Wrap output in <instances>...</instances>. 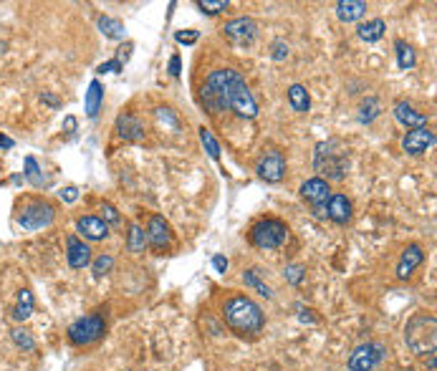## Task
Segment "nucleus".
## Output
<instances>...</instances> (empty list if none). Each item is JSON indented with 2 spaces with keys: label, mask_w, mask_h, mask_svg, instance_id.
<instances>
[{
  "label": "nucleus",
  "mask_w": 437,
  "mask_h": 371,
  "mask_svg": "<svg viewBox=\"0 0 437 371\" xmlns=\"http://www.w3.org/2000/svg\"><path fill=\"white\" fill-rule=\"evenodd\" d=\"M223 321L238 336H258L266 326V313L248 295H233L223 306Z\"/></svg>",
  "instance_id": "1"
},
{
  "label": "nucleus",
  "mask_w": 437,
  "mask_h": 371,
  "mask_svg": "<svg viewBox=\"0 0 437 371\" xmlns=\"http://www.w3.org/2000/svg\"><path fill=\"white\" fill-rule=\"evenodd\" d=\"M240 78V74L233 69H218L205 78L203 89H200V101L210 114H220L230 109V96H233V86Z\"/></svg>",
  "instance_id": "2"
},
{
  "label": "nucleus",
  "mask_w": 437,
  "mask_h": 371,
  "mask_svg": "<svg viewBox=\"0 0 437 371\" xmlns=\"http://www.w3.org/2000/svg\"><path fill=\"white\" fill-rule=\"evenodd\" d=\"M405 341L414 356H435L437 318L432 313H414L405 326Z\"/></svg>",
  "instance_id": "3"
},
{
  "label": "nucleus",
  "mask_w": 437,
  "mask_h": 371,
  "mask_svg": "<svg viewBox=\"0 0 437 371\" xmlns=\"http://www.w3.org/2000/svg\"><path fill=\"white\" fill-rule=\"evenodd\" d=\"M313 167L328 179H344L346 177V167H349V157L346 147L339 139H328L316 144V157H313ZM321 177V179H324Z\"/></svg>",
  "instance_id": "4"
},
{
  "label": "nucleus",
  "mask_w": 437,
  "mask_h": 371,
  "mask_svg": "<svg viewBox=\"0 0 437 371\" xmlns=\"http://www.w3.org/2000/svg\"><path fill=\"white\" fill-rule=\"evenodd\" d=\"M286 240H289V227L276 217H263L250 227V243L260 250H278Z\"/></svg>",
  "instance_id": "5"
},
{
  "label": "nucleus",
  "mask_w": 437,
  "mask_h": 371,
  "mask_svg": "<svg viewBox=\"0 0 437 371\" xmlns=\"http://www.w3.org/2000/svg\"><path fill=\"white\" fill-rule=\"evenodd\" d=\"M66 333H69V341L74 346H89V344H96L99 339H104L107 321L99 313H89L84 318H76Z\"/></svg>",
  "instance_id": "6"
},
{
  "label": "nucleus",
  "mask_w": 437,
  "mask_h": 371,
  "mask_svg": "<svg viewBox=\"0 0 437 371\" xmlns=\"http://www.w3.org/2000/svg\"><path fill=\"white\" fill-rule=\"evenodd\" d=\"M54 217H56L54 205H48V202H43V200H31L18 210L16 223L21 225L25 232H36V230L48 227V225L54 223Z\"/></svg>",
  "instance_id": "7"
},
{
  "label": "nucleus",
  "mask_w": 437,
  "mask_h": 371,
  "mask_svg": "<svg viewBox=\"0 0 437 371\" xmlns=\"http://www.w3.org/2000/svg\"><path fill=\"white\" fill-rule=\"evenodd\" d=\"M387 359V346L379 344V341H367L352 351L349 361H346V369L349 371H374L379 363Z\"/></svg>",
  "instance_id": "8"
},
{
  "label": "nucleus",
  "mask_w": 437,
  "mask_h": 371,
  "mask_svg": "<svg viewBox=\"0 0 437 371\" xmlns=\"http://www.w3.org/2000/svg\"><path fill=\"white\" fill-rule=\"evenodd\" d=\"M298 192H301V197L313 207V215L326 217V202L328 197H331V185H328L326 179H321V177L306 179Z\"/></svg>",
  "instance_id": "9"
},
{
  "label": "nucleus",
  "mask_w": 437,
  "mask_h": 371,
  "mask_svg": "<svg viewBox=\"0 0 437 371\" xmlns=\"http://www.w3.org/2000/svg\"><path fill=\"white\" fill-rule=\"evenodd\" d=\"M230 109H233L235 114L243 116V119H256L258 116V104L253 99V93L248 91V86H245V78H238L233 86V96H230Z\"/></svg>",
  "instance_id": "10"
},
{
  "label": "nucleus",
  "mask_w": 437,
  "mask_h": 371,
  "mask_svg": "<svg viewBox=\"0 0 437 371\" xmlns=\"http://www.w3.org/2000/svg\"><path fill=\"white\" fill-rule=\"evenodd\" d=\"M147 243L155 247L157 253H167L172 245V232L170 225L162 215H152L147 223Z\"/></svg>",
  "instance_id": "11"
},
{
  "label": "nucleus",
  "mask_w": 437,
  "mask_h": 371,
  "mask_svg": "<svg viewBox=\"0 0 437 371\" xmlns=\"http://www.w3.org/2000/svg\"><path fill=\"white\" fill-rule=\"evenodd\" d=\"M435 132L429 129V126H420V129H410L405 134V139H402V149H405L407 155H425L427 149L435 147Z\"/></svg>",
  "instance_id": "12"
},
{
  "label": "nucleus",
  "mask_w": 437,
  "mask_h": 371,
  "mask_svg": "<svg viewBox=\"0 0 437 371\" xmlns=\"http://www.w3.org/2000/svg\"><path fill=\"white\" fill-rule=\"evenodd\" d=\"M223 33H225V38H230L233 43H240L243 46V43H250V41L258 36V23L248 16L233 18V21H227L225 23Z\"/></svg>",
  "instance_id": "13"
},
{
  "label": "nucleus",
  "mask_w": 437,
  "mask_h": 371,
  "mask_svg": "<svg viewBox=\"0 0 437 371\" xmlns=\"http://www.w3.org/2000/svg\"><path fill=\"white\" fill-rule=\"evenodd\" d=\"M258 177L266 179V182H281L283 175H286V159H283L281 152H266L260 157V162L256 167Z\"/></svg>",
  "instance_id": "14"
},
{
  "label": "nucleus",
  "mask_w": 437,
  "mask_h": 371,
  "mask_svg": "<svg viewBox=\"0 0 437 371\" xmlns=\"http://www.w3.org/2000/svg\"><path fill=\"white\" fill-rule=\"evenodd\" d=\"M66 258H69V265L74 271H81L86 265H91V247L86 245L84 240L76 238V235H69L66 238Z\"/></svg>",
  "instance_id": "15"
},
{
  "label": "nucleus",
  "mask_w": 437,
  "mask_h": 371,
  "mask_svg": "<svg viewBox=\"0 0 437 371\" xmlns=\"http://www.w3.org/2000/svg\"><path fill=\"white\" fill-rule=\"evenodd\" d=\"M76 230L81 238L91 240V243H99L109 235V225L104 223L102 217L96 215H86V217H78L76 220Z\"/></svg>",
  "instance_id": "16"
},
{
  "label": "nucleus",
  "mask_w": 437,
  "mask_h": 371,
  "mask_svg": "<svg viewBox=\"0 0 437 371\" xmlns=\"http://www.w3.org/2000/svg\"><path fill=\"white\" fill-rule=\"evenodd\" d=\"M392 111H394V119H397L402 126H407V129L427 126V114L417 111V109H414L412 104H407V101H397V104L392 106Z\"/></svg>",
  "instance_id": "17"
},
{
  "label": "nucleus",
  "mask_w": 437,
  "mask_h": 371,
  "mask_svg": "<svg viewBox=\"0 0 437 371\" xmlns=\"http://www.w3.org/2000/svg\"><path fill=\"white\" fill-rule=\"evenodd\" d=\"M422 260H425V253H422V247L417 245V243L407 245L405 253H402V258H399V263H397V278L399 280H407L414 271H417V268H420Z\"/></svg>",
  "instance_id": "18"
},
{
  "label": "nucleus",
  "mask_w": 437,
  "mask_h": 371,
  "mask_svg": "<svg viewBox=\"0 0 437 371\" xmlns=\"http://www.w3.org/2000/svg\"><path fill=\"white\" fill-rule=\"evenodd\" d=\"M326 217L336 225H346L352 220V200L346 194H331L326 202Z\"/></svg>",
  "instance_id": "19"
},
{
  "label": "nucleus",
  "mask_w": 437,
  "mask_h": 371,
  "mask_svg": "<svg viewBox=\"0 0 437 371\" xmlns=\"http://www.w3.org/2000/svg\"><path fill=\"white\" fill-rule=\"evenodd\" d=\"M117 132L119 137L124 142H142L144 139V126H142V122L137 119V116L132 114H122L117 119Z\"/></svg>",
  "instance_id": "20"
},
{
  "label": "nucleus",
  "mask_w": 437,
  "mask_h": 371,
  "mask_svg": "<svg viewBox=\"0 0 437 371\" xmlns=\"http://www.w3.org/2000/svg\"><path fill=\"white\" fill-rule=\"evenodd\" d=\"M367 13V3L364 0H339L336 3V18L344 23H354Z\"/></svg>",
  "instance_id": "21"
},
{
  "label": "nucleus",
  "mask_w": 437,
  "mask_h": 371,
  "mask_svg": "<svg viewBox=\"0 0 437 371\" xmlns=\"http://www.w3.org/2000/svg\"><path fill=\"white\" fill-rule=\"evenodd\" d=\"M102 104H104V86L99 84V81H91V84H89V91H86V99H84L86 116H89V119H96Z\"/></svg>",
  "instance_id": "22"
},
{
  "label": "nucleus",
  "mask_w": 437,
  "mask_h": 371,
  "mask_svg": "<svg viewBox=\"0 0 437 371\" xmlns=\"http://www.w3.org/2000/svg\"><path fill=\"white\" fill-rule=\"evenodd\" d=\"M384 31H387V23H384L382 18H374V21H369V23H361L357 28V36L361 41H367V43H377V41L382 38Z\"/></svg>",
  "instance_id": "23"
},
{
  "label": "nucleus",
  "mask_w": 437,
  "mask_h": 371,
  "mask_svg": "<svg viewBox=\"0 0 437 371\" xmlns=\"http://www.w3.org/2000/svg\"><path fill=\"white\" fill-rule=\"evenodd\" d=\"M33 293L28 291V288H23V291H18V301H16V308H13V318L16 321H28V318L33 316Z\"/></svg>",
  "instance_id": "24"
},
{
  "label": "nucleus",
  "mask_w": 437,
  "mask_h": 371,
  "mask_svg": "<svg viewBox=\"0 0 437 371\" xmlns=\"http://www.w3.org/2000/svg\"><path fill=\"white\" fill-rule=\"evenodd\" d=\"M289 101H291V106H293V111H298V114H306V111L311 109V96L306 91V86L301 84H293L289 89Z\"/></svg>",
  "instance_id": "25"
},
{
  "label": "nucleus",
  "mask_w": 437,
  "mask_h": 371,
  "mask_svg": "<svg viewBox=\"0 0 437 371\" xmlns=\"http://www.w3.org/2000/svg\"><path fill=\"white\" fill-rule=\"evenodd\" d=\"M147 245H149L147 230H144L139 223L129 225V235H126V247H129V253H144V247Z\"/></svg>",
  "instance_id": "26"
},
{
  "label": "nucleus",
  "mask_w": 437,
  "mask_h": 371,
  "mask_svg": "<svg viewBox=\"0 0 437 371\" xmlns=\"http://www.w3.org/2000/svg\"><path fill=\"white\" fill-rule=\"evenodd\" d=\"M99 31L111 41H122L126 36V28L124 23L119 21V18H111V16H102L99 18Z\"/></svg>",
  "instance_id": "27"
},
{
  "label": "nucleus",
  "mask_w": 437,
  "mask_h": 371,
  "mask_svg": "<svg viewBox=\"0 0 437 371\" xmlns=\"http://www.w3.org/2000/svg\"><path fill=\"white\" fill-rule=\"evenodd\" d=\"M243 283H245L248 288H256L263 298H273V291L260 280V271H258V268H250V271L243 273Z\"/></svg>",
  "instance_id": "28"
},
{
  "label": "nucleus",
  "mask_w": 437,
  "mask_h": 371,
  "mask_svg": "<svg viewBox=\"0 0 437 371\" xmlns=\"http://www.w3.org/2000/svg\"><path fill=\"white\" fill-rule=\"evenodd\" d=\"M379 114H382V104H379V99L367 96V99L361 101V106H359V122L361 124H372Z\"/></svg>",
  "instance_id": "29"
},
{
  "label": "nucleus",
  "mask_w": 437,
  "mask_h": 371,
  "mask_svg": "<svg viewBox=\"0 0 437 371\" xmlns=\"http://www.w3.org/2000/svg\"><path fill=\"white\" fill-rule=\"evenodd\" d=\"M394 48H397V66L402 71H410L414 69V63H417V58H414V51L410 43H405V41L399 38L397 43H394Z\"/></svg>",
  "instance_id": "30"
},
{
  "label": "nucleus",
  "mask_w": 437,
  "mask_h": 371,
  "mask_svg": "<svg viewBox=\"0 0 437 371\" xmlns=\"http://www.w3.org/2000/svg\"><path fill=\"white\" fill-rule=\"evenodd\" d=\"M23 177L31 182L33 187H43L46 185V175L41 172V167H38V162L33 159V157H28L25 159V172H23Z\"/></svg>",
  "instance_id": "31"
},
{
  "label": "nucleus",
  "mask_w": 437,
  "mask_h": 371,
  "mask_svg": "<svg viewBox=\"0 0 437 371\" xmlns=\"http://www.w3.org/2000/svg\"><path fill=\"white\" fill-rule=\"evenodd\" d=\"M10 339H13V344H16L18 348H23V351H33L36 348V339H33V333L28 331V328H13L10 331Z\"/></svg>",
  "instance_id": "32"
},
{
  "label": "nucleus",
  "mask_w": 437,
  "mask_h": 371,
  "mask_svg": "<svg viewBox=\"0 0 437 371\" xmlns=\"http://www.w3.org/2000/svg\"><path fill=\"white\" fill-rule=\"evenodd\" d=\"M200 142H203L205 152L210 155V159H215V162H218V159H220V144H218V139L212 137L210 129H205V126H200Z\"/></svg>",
  "instance_id": "33"
},
{
  "label": "nucleus",
  "mask_w": 437,
  "mask_h": 371,
  "mask_svg": "<svg viewBox=\"0 0 437 371\" xmlns=\"http://www.w3.org/2000/svg\"><path fill=\"white\" fill-rule=\"evenodd\" d=\"M111 268H114V258H111L109 253H102L99 258L91 260V273H94V278H104Z\"/></svg>",
  "instance_id": "34"
},
{
  "label": "nucleus",
  "mask_w": 437,
  "mask_h": 371,
  "mask_svg": "<svg viewBox=\"0 0 437 371\" xmlns=\"http://www.w3.org/2000/svg\"><path fill=\"white\" fill-rule=\"evenodd\" d=\"M197 8L203 10V13H208V16H218V13L230 8V3L227 0H200Z\"/></svg>",
  "instance_id": "35"
},
{
  "label": "nucleus",
  "mask_w": 437,
  "mask_h": 371,
  "mask_svg": "<svg viewBox=\"0 0 437 371\" xmlns=\"http://www.w3.org/2000/svg\"><path fill=\"white\" fill-rule=\"evenodd\" d=\"M283 276H286V280H289L291 286H298V283L306 278V268H304V265L293 263V265H289V268L283 271Z\"/></svg>",
  "instance_id": "36"
},
{
  "label": "nucleus",
  "mask_w": 437,
  "mask_h": 371,
  "mask_svg": "<svg viewBox=\"0 0 437 371\" xmlns=\"http://www.w3.org/2000/svg\"><path fill=\"white\" fill-rule=\"evenodd\" d=\"M271 56H273V61H286L289 58V43L283 38H276L271 43Z\"/></svg>",
  "instance_id": "37"
},
{
  "label": "nucleus",
  "mask_w": 437,
  "mask_h": 371,
  "mask_svg": "<svg viewBox=\"0 0 437 371\" xmlns=\"http://www.w3.org/2000/svg\"><path fill=\"white\" fill-rule=\"evenodd\" d=\"M102 220L107 225H119V220H122V217H119V212H117V207H114V205H109V202H104L102 205Z\"/></svg>",
  "instance_id": "38"
},
{
  "label": "nucleus",
  "mask_w": 437,
  "mask_h": 371,
  "mask_svg": "<svg viewBox=\"0 0 437 371\" xmlns=\"http://www.w3.org/2000/svg\"><path fill=\"white\" fill-rule=\"evenodd\" d=\"M175 38H177V43H185V46H192L197 38H200V33L197 31H177L175 33Z\"/></svg>",
  "instance_id": "39"
},
{
  "label": "nucleus",
  "mask_w": 437,
  "mask_h": 371,
  "mask_svg": "<svg viewBox=\"0 0 437 371\" xmlns=\"http://www.w3.org/2000/svg\"><path fill=\"white\" fill-rule=\"evenodd\" d=\"M124 69V66H122V63L117 61V58H114V61H107V63H102V66H99V74H119V71Z\"/></svg>",
  "instance_id": "40"
},
{
  "label": "nucleus",
  "mask_w": 437,
  "mask_h": 371,
  "mask_svg": "<svg viewBox=\"0 0 437 371\" xmlns=\"http://www.w3.org/2000/svg\"><path fill=\"white\" fill-rule=\"evenodd\" d=\"M157 116H159L162 122L172 124V126H177V116H172V109H157Z\"/></svg>",
  "instance_id": "41"
},
{
  "label": "nucleus",
  "mask_w": 437,
  "mask_h": 371,
  "mask_svg": "<svg viewBox=\"0 0 437 371\" xmlns=\"http://www.w3.org/2000/svg\"><path fill=\"white\" fill-rule=\"evenodd\" d=\"M212 268L218 273H225L227 271V258L225 256H215L212 258Z\"/></svg>",
  "instance_id": "42"
},
{
  "label": "nucleus",
  "mask_w": 437,
  "mask_h": 371,
  "mask_svg": "<svg viewBox=\"0 0 437 371\" xmlns=\"http://www.w3.org/2000/svg\"><path fill=\"white\" fill-rule=\"evenodd\" d=\"M78 197V190L76 187H66V190H61V200L63 202H74Z\"/></svg>",
  "instance_id": "43"
},
{
  "label": "nucleus",
  "mask_w": 437,
  "mask_h": 371,
  "mask_svg": "<svg viewBox=\"0 0 437 371\" xmlns=\"http://www.w3.org/2000/svg\"><path fill=\"white\" fill-rule=\"evenodd\" d=\"M132 43H126V46H122L119 48V56H117V61L122 63V61H129V56H132Z\"/></svg>",
  "instance_id": "44"
},
{
  "label": "nucleus",
  "mask_w": 437,
  "mask_h": 371,
  "mask_svg": "<svg viewBox=\"0 0 437 371\" xmlns=\"http://www.w3.org/2000/svg\"><path fill=\"white\" fill-rule=\"evenodd\" d=\"M41 101H46V104H48V106H54V109H58V106H61V101H58V99H56V96H54V93H46V91H43V93H41Z\"/></svg>",
  "instance_id": "45"
},
{
  "label": "nucleus",
  "mask_w": 437,
  "mask_h": 371,
  "mask_svg": "<svg viewBox=\"0 0 437 371\" xmlns=\"http://www.w3.org/2000/svg\"><path fill=\"white\" fill-rule=\"evenodd\" d=\"M63 132L66 134L76 132V119H74V116H66V119H63Z\"/></svg>",
  "instance_id": "46"
},
{
  "label": "nucleus",
  "mask_w": 437,
  "mask_h": 371,
  "mask_svg": "<svg viewBox=\"0 0 437 371\" xmlns=\"http://www.w3.org/2000/svg\"><path fill=\"white\" fill-rule=\"evenodd\" d=\"M170 74L172 76H180V56H172L170 58Z\"/></svg>",
  "instance_id": "47"
},
{
  "label": "nucleus",
  "mask_w": 437,
  "mask_h": 371,
  "mask_svg": "<svg viewBox=\"0 0 437 371\" xmlns=\"http://www.w3.org/2000/svg\"><path fill=\"white\" fill-rule=\"evenodd\" d=\"M16 147V142L10 139V137H3V134H0V149H13Z\"/></svg>",
  "instance_id": "48"
},
{
  "label": "nucleus",
  "mask_w": 437,
  "mask_h": 371,
  "mask_svg": "<svg viewBox=\"0 0 437 371\" xmlns=\"http://www.w3.org/2000/svg\"><path fill=\"white\" fill-rule=\"evenodd\" d=\"M309 313H311V311H301V321H304V324H313V316H309Z\"/></svg>",
  "instance_id": "49"
},
{
  "label": "nucleus",
  "mask_w": 437,
  "mask_h": 371,
  "mask_svg": "<svg viewBox=\"0 0 437 371\" xmlns=\"http://www.w3.org/2000/svg\"><path fill=\"white\" fill-rule=\"evenodd\" d=\"M427 369L435 371V356H427Z\"/></svg>",
  "instance_id": "50"
},
{
  "label": "nucleus",
  "mask_w": 437,
  "mask_h": 371,
  "mask_svg": "<svg viewBox=\"0 0 437 371\" xmlns=\"http://www.w3.org/2000/svg\"><path fill=\"white\" fill-rule=\"evenodd\" d=\"M410 371H412V369H410Z\"/></svg>",
  "instance_id": "51"
}]
</instances>
